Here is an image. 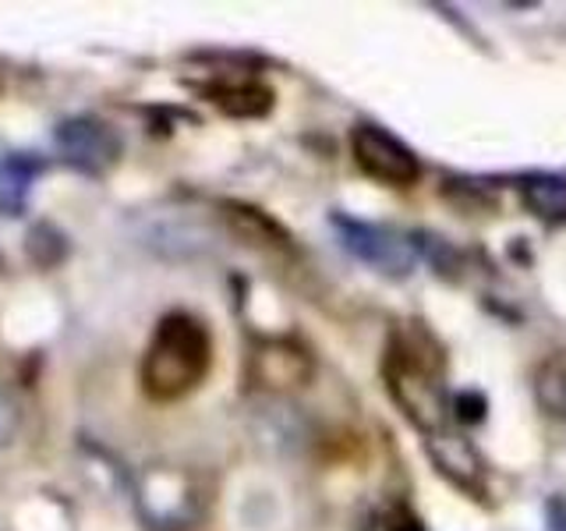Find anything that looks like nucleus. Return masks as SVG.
<instances>
[{
  "label": "nucleus",
  "instance_id": "obj_1",
  "mask_svg": "<svg viewBox=\"0 0 566 531\" xmlns=\"http://www.w3.org/2000/svg\"><path fill=\"white\" fill-rule=\"evenodd\" d=\"M382 376L389 386V397L397 400L400 412L411 418L415 429L424 436H436L450 421V400L442 386V358L436 344L421 330H397L394 344L386 351Z\"/></svg>",
  "mask_w": 566,
  "mask_h": 531
},
{
  "label": "nucleus",
  "instance_id": "obj_2",
  "mask_svg": "<svg viewBox=\"0 0 566 531\" xmlns=\"http://www.w3.org/2000/svg\"><path fill=\"white\" fill-rule=\"evenodd\" d=\"M209 362H212V344L206 326L185 312H174L156 326L146 347V358H142V389L153 400L164 404L181 400L206 379Z\"/></svg>",
  "mask_w": 566,
  "mask_h": 531
},
{
  "label": "nucleus",
  "instance_id": "obj_3",
  "mask_svg": "<svg viewBox=\"0 0 566 531\" xmlns=\"http://www.w3.org/2000/svg\"><path fill=\"white\" fill-rule=\"evenodd\" d=\"M138 510L153 531H185L206 513V492L181 468H153L142 478Z\"/></svg>",
  "mask_w": 566,
  "mask_h": 531
},
{
  "label": "nucleus",
  "instance_id": "obj_4",
  "mask_svg": "<svg viewBox=\"0 0 566 531\" xmlns=\"http://www.w3.org/2000/svg\"><path fill=\"white\" fill-rule=\"evenodd\" d=\"M350 156L371 181H382L389 188H407L421 177V164L415 149L403 146L397 135H389L379 124H354Z\"/></svg>",
  "mask_w": 566,
  "mask_h": 531
},
{
  "label": "nucleus",
  "instance_id": "obj_5",
  "mask_svg": "<svg viewBox=\"0 0 566 531\" xmlns=\"http://www.w3.org/2000/svg\"><path fill=\"white\" fill-rule=\"evenodd\" d=\"M333 227L340 230L344 248H350L361 262L376 266L386 277H407L418 262V248L403 235L379 223H361V220H344L333 217Z\"/></svg>",
  "mask_w": 566,
  "mask_h": 531
},
{
  "label": "nucleus",
  "instance_id": "obj_6",
  "mask_svg": "<svg viewBox=\"0 0 566 531\" xmlns=\"http://www.w3.org/2000/svg\"><path fill=\"white\" fill-rule=\"evenodd\" d=\"M57 149L64 164L82 174H106L120 156V138L106 121L99 117H67L57 128Z\"/></svg>",
  "mask_w": 566,
  "mask_h": 531
},
{
  "label": "nucleus",
  "instance_id": "obj_7",
  "mask_svg": "<svg viewBox=\"0 0 566 531\" xmlns=\"http://www.w3.org/2000/svg\"><path fill=\"white\" fill-rule=\"evenodd\" d=\"M424 450H429L432 465L450 478L457 489H464L474 500H485L489 492V475H485V460L482 454L474 450V442L468 436H457V433H436L424 442Z\"/></svg>",
  "mask_w": 566,
  "mask_h": 531
},
{
  "label": "nucleus",
  "instance_id": "obj_8",
  "mask_svg": "<svg viewBox=\"0 0 566 531\" xmlns=\"http://www.w3.org/2000/svg\"><path fill=\"white\" fill-rule=\"evenodd\" d=\"M255 368V379L262 386H273V389H291L312 379V358L301 347H294L291 341H270L262 344L259 354L252 358Z\"/></svg>",
  "mask_w": 566,
  "mask_h": 531
},
{
  "label": "nucleus",
  "instance_id": "obj_9",
  "mask_svg": "<svg viewBox=\"0 0 566 531\" xmlns=\"http://www.w3.org/2000/svg\"><path fill=\"white\" fill-rule=\"evenodd\" d=\"M40 170H43V159L35 153L0 156V212H4V217H18V212L25 209Z\"/></svg>",
  "mask_w": 566,
  "mask_h": 531
},
{
  "label": "nucleus",
  "instance_id": "obj_10",
  "mask_svg": "<svg viewBox=\"0 0 566 531\" xmlns=\"http://www.w3.org/2000/svg\"><path fill=\"white\" fill-rule=\"evenodd\" d=\"M227 220L230 227L238 230V235L248 241V244H259V248H273V252H291L294 248V238L283 230L276 220L265 217L262 209H252V206H241V202H227Z\"/></svg>",
  "mask_w": 566,
  "mask_h": 531
},
{
  "label": "nucleus",
  "instance_id": "obj_11",
  "mask_svg": "<svg viewBox=\"0 0 566 531\" xmlns=\"http://www.w3.org/2000/svg\"><path fill=\"white\" fill-rule=\"evenodd\" d=\"M521 202L545 223H566V177L527 174L521 181Z\"/></svg>",
  "mask_w": 566,
  "mask_h": 531
},
{
  "label": "nucleus",
  "instance_id": "obj_12",
  "mask_svg": "<svg viewBox=\"0 0 566 531\" xmlns=\"http://www.w3.org/2000/svg\"><path fill=\"white\" fill-rule=\"evenodd\" d=\"M206 96L230 117H262L273 106V93L262 82H217L206 88Z\"/></svg>",
  "mask_w": 566,
  "mask_h": 531
},
{
  "label": "nucleus",
  "instance_id": "obj_13",
  "mask_svg": "<svg viewBox=\"0 0 566 531\" xmlns=\"http://www.w3.org/2000/svg\"><path fill=\"white\" fill-rule=\"evenodd\" d=\"M535 400L556 421H566V351L548 354L535 372Z\"/></svg>",
  "mask_w": 566,
  "mask_h": 531
},
{
  "label": "nucleus",
  "instance_id": "obj_14",
  "mask_svg": "<svg viewBox=\"0 0 566 531\" xmlns=\"http://www.w3.org/2000/svg\"><path fill=\"white\" fill-rule=\"evenodd\" d=\"M545 528L548 531H566V500L563 496H553L545 503Z\"/></svg>",
  "mask_w": 566,
  "mask_h": 531
}]
</instances>
